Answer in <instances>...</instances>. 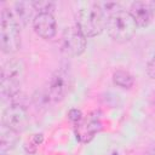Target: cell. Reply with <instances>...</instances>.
<instances>
[{"label": "cell", "mask_w": 155, "mask_h": 155, "mask_svg": "<svg viewBox=\"0 0 155 155\" xmlns=\"http://www.w3.org/2000/svg\"><path fill=\"white\" fill-rule=\"evenodd\" d=\"M107 16L99 7L98 2H86L76 15V25L86 38L99 35L105 28Z\"/></svg>", "instance_id": "cell-1"}, {"label": "cell", "mask_w": 155, "mask_h": 155, "mask_svg": "<svg viewBox=\"0 0 155 155\" xmlns=\"http://www.w3.org/2000/svg\"><path fill=\"white\" fill-rule=\"evenodd\" d=\"M105 28L114 41L126 42L133 38L138 27L131 13L124 8H120L107 16Z\"/></svg>", "instance_id": "cell-2"}, {"label": "cell", "mask_w": 155, "mask_h": 155, "mask_svg": "<svg viewBox=\"0 0 155 155\" xmlns=\"http://www.w3.org/2000/svg\"><path fill=\"white\" fill-rule=\"evenodd\" d=\"M0 47L5 53H15L21 48V29L13 12L4 7L0 21Z\"/></svg>", "instance_id": "cell-3"}, {"label": "cell", "mask_w": 155, "mask_h": 155, "mask_svg": "<svg viewBox=\"0 0 155 155\" xmlns=\"http://www.w3.org/2000/svg\"><path fill=\"white\" fill-rule=\"evenodd\" d=\"M71 86V78L68 70L59 68L48 79L46 87V96L52 102H59L64 99Z\"/></svg>", "instance_id": "cell-4"}, {"label": "cell", "mask_w": 155, "mask_h": 155, "mask_svg": "<svg viewBox=\"0 0 155 155\" xmlns=\"http://www.w3.org/2000/svg\"><path fill=\"white\" fill-rule=\"evenodd\" d=\"M86 36L82 34V31L79 29V27L71 25L64 29L62 39H61V47L62 51L71 57L80 56L84 53L86 48Z\"/></svg>", "instance_id": "cell-5"}, {"label": "cell", "mask_w": 155, "mask_h": 155, "mask_svg": "<svg viewBox=\"0 0 155 155\" xmlns=\"http://www.w3.org/2000/svg\"><path fill=\"white\" fill-rule=\"evenodd\" d=\"M2 122L4 126L12 131H16L18 133L23 132L29 124L28 111L22 104L12 103L5 109L2 115Z\"/></svg>", "instance_id": "cell-6"}, {"label": "cell", "mask_w": 155, "mask_h": 155, "mask_svg": "<svg viewBox=\"0 0 155 155\" xmlns=\"http://www.w3.org/2000/svg\"><path fill=\"white\" fill-rule=\"evenodd\" d=\"M33 28L35 33L45 39H53L57 34V23L52 13H38L33 19Z\"/></svg>", "instance_id": "cell-7"}, {"label": "cell", "mask_w": 155, "mask_h": 155, "mask_svg": "<svg viewBox=\"0 0 155 155\" xmlns=\"http://www.w3.org/2000/svg\"><path fill=\"white\" fill-rule=\"evenodd\" d=\"M102 128V122L97 113L90 114L87 117H82L79 125H76V134L82 142H88Z\"/></svg>", "instance_id": "cell-8"}, {"label": "cell", "mask_w": 155, "mask_h": 155, "mask_svg": "<svg viewBox=\"0 0 155 155\" xmlns=\"http://www.w3.org/2000/svg\"><path fill=\"white\" fill-rule=\"evenodd\" d=\"M132 16V18L134 19L137 27L139 28H145L150 24L153 17H151V11H150V6L149 2H144V1H136L132 2L131 8L128 11Z\"/></svg>", "instance_id": "cell-9"}, {"label": "cell", "mask_w": 155, "mask_h": 155, "mask_svg": "<svg viewBox=\"0 0 155 155\" xmlns=\"http://www.w3.org/2000/svg\"><path fill=\"white\" fill-rule=\"evenodd\" d=\"M33 12L34 7L31 1H17L13 5V15L18 23H21L22 25H27L30 21L33 22L35 17L33 16Z\"/></svg>", "instance_id": "cell-10"}, {"label": "cell", "mask_w": 155, "mask_h": 155, "mask_svg": "<svg viewBox=\"0 0 155 155\" xmlns=\"http://www.w3.org/2000/svg\"><path fill=\"white\" fill-rule=\"evenodd\" d=\"M24 75V65L21 61H8L1 69V79H8L21 82Z\"/></svg>", "instance_id": "cell-11"}, {"label": "cell", "mask_w": 155, "mask_h": 155, "mask_svg": "<svg viewBox=\"0 0 155 155\" xmlns=\"http://www.w3.org/2000/svg\"><path fill=\"white\" fill-rule=\"evenodd\" d=\"M18 132L12 131L10 128H7L6 126L2 127L1 130V136H0V148L2 151H10L11 149H13L16 147V144L18 143Z\"/></svg>", "instance_id": "cell-12"}, {"label": "cell", "mask_w": 155, "mask_h": 155, "mask_svg": "<svg viewBox=\"0 0 155 155\" xmlns=\"http://www.w3.org/2000/svg\"><path fill=\"white\" fill-rule=\"evenodd\" d=\"M113 82L117 87L128 90L134 85V78L130 71L119 69V70L114 71V74H113Z\"/></svg>", "instance_id": "cell-13"}, {"label": "cell", "mask_w": 155, "mask_h": 155, "mask_svg": "<svg viewBox=\"0 0 155 155\" xmlns=\"http://www.w3.org/2000/svg\"><path fill=\"white\" fill-rule=\"evenodd\" d=\"M34 10L38 11V13H52L53 15V10L56 8V4L53 1L50 0H36V1H31Z\"/></svg>", "instance_id": "cell-14"}, {"label": "cell", "mask_w": 155, "mask_h": 155, "mask_svg": "<svg viewBox=\"0 0 155 155\" xmlns=\"http://www.w3.org/2000/svg\"><path fill=\"white\" fill-rule=\"evenodd\" d=\"M68 117H69V120L76 126V125H79L80 124V121L82 120V113L79 110V109H71L69 113H68Z\"/></svg>", "instance_id": "cell-15"}, {"label": "cell", "mask_w": 155, "mask_h": 155, "mask_svg": "<svg viewBox=\"0 0 155 155\" xmlns=\"http://www.w3.org/2000/svg\"><path fill=\"white\" fill-rule=\"evenodd\" d=\"M145 71L150 79H155V54L148 59L145 65Z\"/></svg>", "instance_id": "cell-16"}, {"label": "cell", "mask_w": 155, "mask_h": 155, "mask_svg": "<svg viewBox=\"0 0 155 155\" xmlns=\"http://www.w3.org/2000/svg\"><path fill=\"white\" fill-rule=\"evenodd\" d=\"M149 6H150V11H151V17H153V19H155V1L149 2Z\"/></svg>", "instance_id": "cell-17"}, {"label": "cell", "mask_w": 155, "mask_h": 155, "mask_svg": "<svg viewBox=\"0 0 155 155\" xmlns=\"http://www.w3.org/2000/svg\"><path fill=\"white\" fill-rule=\"evenodd\" d=\"M144 155H155V147H153V148H149L145 153H144Z\"/></svg>", "instance_id": "cell-18"}]
</instances>
